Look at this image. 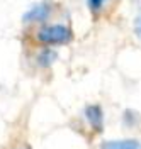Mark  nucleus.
Listing matches in <instances>:
<instances>
[{"label": "nucleus", "instance_id": "f257e3e1", "mask_svg": "<svg viewBox=\"0 0 141 149\" xmlns=\"http://www.w3.org/2000/svg\"><path fill=\"white\" fill-rule=\"evenodd\" d=\"M36 39L46 46H60V44H68L73 39V32L65 24H51L39 29Z\"/></svg>", "mask_w": 141, "mask_h": 149}, {"label": "nucleus", "instance_id": "f03ea898", "mask_svg": "<svg viewBox=\"0 0 141 149\" xmlns=\"http://www.w3.org/2000/svg\"><path fill=\"white\" fill-rule=\"evenodd\" d=\"M49 15H51V5L46 2H41V3L32 5L22 15V20L24 22H44V20H48Z\"/></svg>", "mask_w": 141, "mask_h": 149}, {"label": "nucleus", "instance_id": "423d86ee", "mask_svg": "<svg viewBox=\"0 0 141 149\" xmlns=\"http://www.w3.org/2000/svg\"><path fill=\"white\" fill-rule=\"evenodd\" d=\"M107 0H88V7L92 12H99V10L104 7V3H105Z\"/></svg>", "mask_w": 141, "mask_h": 149}, {"label": "nucleus", "instance_id": "20e7f679", "mask_svg": "<svg viewBox=\"0 0 141 149\" xmlns=\"http://www.w3.org/2000/svg\"><path fill=\"white\" fill-rule=\"evenodd\" d=\"M102 149H141V142L138 141H109L102 144Z\"/></svg>", "mask_w": 141, "mask_h": 149}, {"label": "nucleus", "instance_id": "7ed1b4c3", "mask_svg": "<svg viewBox=\"0 0 141 149\" xmlns=\"http://www.w3.org/2000/svg\"><path fill=\"white\" fill-rule=\"evenodd\" d=\"M85 119L95 132H100L104 129V112L99 105H88L85 109Z\"/></svg>", "mask_w": 141, "mask_h": 149}, {"label": "nucleus", "instance_id": "0eeeda50", "mask_svg": "<svg viewBox=\"0 0 141 149\" xmlns=\"http://www.w3.org/2000/svg\"><path fill=\"white\" fill-rule=\"evenodd\" d=\"M134 32H136V36L141 37V15L136 19V24H134Z\"/></svg>", "mask_w": 141, "mask_h": 149}, {"label": "nucleus", "instance_id": "39448f33", "mask_svg": "<svg viewBox=\"0 0 141 149\" xmlns=\"http://www.w3.org/2000/svg\"><path fill=\"white\" fill-rule=\"evenodd\" d=\"M55 61H56V51H53V49H48L46 47V49H43L38 54V65L43 66V68L51 66Z\"/></svg>", "mask_w": 141, "mask_h": 149}]
</instances>
